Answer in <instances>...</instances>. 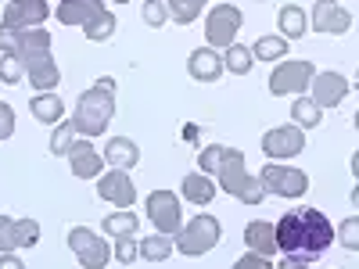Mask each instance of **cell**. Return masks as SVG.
<instances>
[{"label": "cell", "mask_w": 359, "mask_h": 269, "mask_svg": "<svg viewBox=\"0 0 359 269\" xmlns=\"http://www.w3.org/2000/svg\"><path fill=\"white\" fill-rule=\"evenodd\" d=\"M187 72H191V79H198V83H216V79L223 76V57H219L216 50L201 47V50L191 54Z\"/></svg>", "instance_id": "d6986e66"}, {"label": "cell", "mask_w": 359, "mask_h": 269, "mask_svg": "<svg viewBox=\"0 0 359 269\" xmlns=\"http://www.w3.org/2000/svg\"><path fill=\"white\" fill-rule=\"evenodd\" d=\"M309 86H313V101H316L320 108H334V104H341L345 94H348V79H345L341 72H316Z\"/></svg>", "instance_id": "2e32d148"}, {"label": "cell", "mask_w": 359, "mask_h": 269, "mask_svg": "<svg viewBox=\"0 0 359 269\" xmlns=\"http://www.w3.org/2000/svg\"><path fill=\"white\" fill-rule=\"evenodd\" d=\"M69 165H72V176H76V179H94V176H101V169H104V155H97L94 144L83 137V140H76V144L69 147Z\"/></svg>", "instance_id": "e0dca14e"}, {"label": "cell", "mask_w": 359, "mask_h": 269, "mask_svg": "<svg viewBox=\"0 0 359 269\" xmlns=\"http://www.w3.org/2000/svg\"><path fill=\"white\" fill-rule=\"evenodd\" d=\"M97 194L118 208H130L137 201V187H133V179L126 176V169H108L97 176Z\"/></svg>", "instance_id": "9a60e30c"}, {"label": "cell", "mask_w": 359, "mask_h": 269, "mask_svg": "<svg viewBox=\"0 0 359 269\" xmlns=\"http://www.w3.org/2000/svg\"><path fill=\"white\" fill-rule=\"evenodd\" d=\"M291 118H294V126H302V130H313V126H320V118H323V108H320V104H316L313 97H294Z\"/></svg>", "instance_id": "484cf974"}, {"label": "cell", "mask_w": 359, "mask_h": 269, "mask_svg": "<svg viewBox=\"0 0 359 269\" xmlns=\"http://www.w3.org/2000/svg\"><path fill=\"white\" fill-rule=\"evenodd\" d=\"M22 76H25V69H22V62H18V57L15 54H4V57H0V83H22Z\"/></svg>", "instance_id": "836d02e7"}, {"label": "cell", "mask_w": 359, "mask_h": 269, "mask_svg": "<svg viewBox=\"0 0 359 269\" xmlns=\"http://www.w3.org/2000/svg\"><path fill=\"white\" fill-rule=\"evenodd\" d=\"M252 65H255V54H252V47H245V43H230V47L223 50V69H230L233 76H245V72H252Z\"/></svg>", "instance_id": "d4e9b609"}, {"label": "cell", "mask_w": 359, "mask_h": 269, "mask_svg": "<svg viewBox=\"0 0 359 269\" xmlns=\"http://www.w3.org/2000/svg\"><path fill=\"white\" fill-rule=\"evenodd\" d=\"M147 219L155 223L158 233L165 237H176L180 233V223H184V216H180V198L172 191H155V194H147Z\"/></svg>", "instance_id": "30bf717a"}, {"label": "cell", "mask_w": 359, "mask_h": 269, "mask_svg": "<svg viewBox=\"0 0 359 269\" xmlns=\"http://www.w3.org/2000/svg\"><path fill=\"white\" fill-rule=\"evenodd\" d=\"M280 269H309V262H298V258H284Z\"/></svg>", "instance_id": "ab89813d"}, {"label": "cell", "mask_w": 359, "mask_h": 269, "mask_svg": "<svg viewBox=\"0 0 359 269\" xmlns=\"http://www.w3.org/2000/svg\"><path fill=\"white\" fill-rule=\"evenodd\" d=\"M208 4V0H169V15H172V22H180V25H187V22H194L198 15H201V8Z\"/></svg>", "instance_id": "4dcf8cb0"}, {"label": "cell", "mask_w": 359, "mask_h": 269, "mask_svg": "<svg viewBox=\"0 0 359 269\" xmlns=\"http://www.w3.org/2000/svg\"><path fill=\"white\" fill-rule=\"evenodd\" d=\"M277 22H280L284 40H302V36H306V29H309V15L298 8V4H284L280 15H277Z\"/></svg>", "instance_id": "7402d4cb"}, {"label": "cell", "mask_w": 359, "mask_h": 269, "mask_svg": "<svg viewBox=\"0 0 359 269\" xmlns=\"http://www.w3.org/2000/svg\"><path fill=\"white\" fill-rule=\"evenodd\" d=\"M334 241H341V248H348V251H359V216H348L334 230Z\"/></svg>", "instance_id": "d6a6232c"}, {"label": "cell", "mask_w": 359, "mask_h": 269, "mask_svg": "<svg viewBox=\"0 0 359 269\" xmlns=\"http://www.w3.org/2000/svg\"><path fill=\"white\" fill-rule=\"evenodd\" d=\"M40 241V223L36 219H8L0 216V251H18Z\"/></svg>", "instance_id": "5bb4252c"}, {"label": "cell", "mask_w": 359, "mask_h": 269, "mask_svg": "<svg viewBox=\"0 0 359 269\" xmlns=\"http://www.w3.org/2000/svg\"><path fill=\"white\" fill-rule=\"evenodd\" d=\"M172 255V237H165V233H155V237H144L140 241V258H147V262H165Z\"/></svg>", "instance_id": "4316f807"}, {"label": "cell", "mask_w": 359, "mask_h": 269, "mask_svg": "<svg viewBox=\"0 0 359 269\" xmlns=\"http://www.w3.org/2000/svg\"><path fill=\"white\" fill-rule=\"evenodd\" d=\"M352 15L338 4V0H316V8H313V18L309 25L316 29V33H331V36H341L352 29Z\"/></svg>", "instance_id": "4fadbf2b"}, {"label": "cell", "mask_w": 359, "mask_h": 269, "mask_svg": "<svg viewBox=\"0 0 359 269\" xmlns=\"http://www.w3.org/2000/svg\"><path fill=\"white\" fill-rule=\"evenodd\" d=\"M140 162V147L130 140V137H111L108 147H104V165L111 169H133Z\"/></svg>", "instance_id": "ffe728a7"}, {"label": "cell", "mask_w": 359, "mask_h": 269, "mask_svg": "<svg viewBox=\"0 0 359 269\" xmlns=\"http://www.w3.org/2000/svg\"><path fill=\"white\" fill-rule=\"evenodd\" d=\"M104 11V0H62L57 18L65 25H86L90 18H97Z\"/></svg>", "instance_id": "44dd1931"}, {"label": "cell", "mask_w": 359, "mask_h": 269, "mask_svg": "<svg viewBox=\"0 0 359 269\" xmlns=\"http://www.w3.org/2000/svg\"><path fill=\"white\" fill-rule=\"evenodd\" d=\"M233 269H273V265H269V258H266V255L248 251V255H241V258L233 262Z\"/></svg>", "instance_id": "8d00e7d4"}, {"label": "cell", "mask_w": 359, "mask_h": 269, "mask_svg": "<svg viewBox=\"0 0 359 269\" xmlns=\"http://www.w3.org/2000/svg\"><path fill=\"white\" fill-rule=\"evenodd\" d=\"M29 111H33L36 123H62L65 115V104L57 94H33V101H29Z\"/></svg>", "instance_id": "603a6c76"}, {"label": "cell", "mask_w": 359, "mask_h": 269, "mask_svg": "<svg viewBox=\"0 0 359 269\" xmlns=\"http://www.w3.org/2000/svg\"><path fill=\"white\" fill-rule=\"evenodd\" d=\"M111 115H115V79L104 76L90 90H83V97L76 101L72 126L79 137H101L111 123Z\"/></svg>", "instance_id": "3957f363"}, {"label": "cell", "mask_w": 359, "mask_h": 269, "mask_svg": "<svg viewBox=\"0 0 359 269\" xmlns=\"http://www.w3.org/2000/svg\"><path fill=\"white\" fill-rule=\"evenodd\" d=\"M355 130H359V111H355Z\"/></svg>", "instance_id": "7bdbcfd3"}, {"label": "cell", "mask_w": 359, "mask_h": 269, "mask_svg": "<svg viewBox=\"0 0 359 269\" xmlns=\"http://www.w3.org/2000/svg\"><path fill=\"white\" fill-rule=\"evenodd\" d=\"M316 69L313 62H284L273 69V76H269V94L273 97H287V94H302V90L313 83Z\"/></svg>", "instance_id": "9c48e42d"}, {"label": "cell", "mask_w": 359, "mask_h": 269, "mask_svg": "<svg viewBox=\"0 0 359 269\" xmlns=\"http://www.w3.org/2000/svg\"><path fill=\"white\" fill-rule=\"evenodd\" d=\"M165 18H169V8L162 4V0H144V22L147 25L158 29V25H165Z\"/></svg>", "instance_id": "d590c367"}, {"label": "cell", "mask_w": 359, "mask_h": 269, "mask_svg": "<svg viewBox=\"0 0 359 269\" xmlns=\"http://www.w3.org/2000/svg\"><path fill=\"white\" fill-rule=\"evenodd\" d=\"M83 33H86V40H94V43L108 40V36L115 33V15H111V11H101L97 18H90V22L83 25Z\"/></svg>", "instance_id": "f546056e"}, {"label": "cell", "mask_w": 359, "mask_h": 269, "mask_svg": "<svg viewBox=\"0 0 359 269\" xmlns=\"http://www.w3.org/2000/svg\"><path fill=\"white\" fill-rule=\"evenodd\" d=\"M180 191H184V198L194 201V205H208V201L216 198V184H212V179H208L205 172H191V176H184Z\"/></svg>", "instance_id": "cb8c5ba5"}, {"label": "cell", "mask_w": 359, "mask_h": 269, "mask_svg": "<svg viewBox=\"0 0 359 269\" xmlns=\"http://www.w3.org/2000/svg\"><path fill=\"white\" fill-rule=\"evenodd\" d=\"M262 191L273 198H302L309 191V176L294 165H262Z\"/></svg>", "instance_id": "8992f818"}, {"label": "cell", "mask_w": 359, "mask_h": 269, "mask_svg": "<svg viewBox=\"0 0 359 269\" xmlns=\"http://www.w3.org/2000/svg\"><path fill=\"white\" fill-rule=\"evenodd\" d=\"M104 233H111L115 241H118V237H133V233H137V216L130 212V208H123V212H111V216L104 219Z\"/></svg>", "instance_id": "83f0119b"}, {"label": "cell", "mask_w": 359, "mask_h": 269, "mask_svg": "<svg viewBox=\"0 0 359 269\" xmlns=\"http://www.w3.org/2000/svg\"><path fill=\"white\" fill-rule=\"evenodd\" d=\"M334 244V223L327 219L320 208H291V212L280 216L277 223V248L287 258L298 262H316L327 248Z\"/></svg>", "instance_id": "6da1fadb"}, {"label": "cell", "mask_w": 359, "mask_h": 269, "mask_svg": "<svg viewBox=\"0 0 359 269\" xmlns=\"http://www.w3.org/2000/svg\"><path fill=\"white\" fill-rule=\"evenodd\" d=\"M79 140V133H76V126H72V118L69 123H57V130L50 133V151L54 155H69V147Z\"/></svg>", "instance_id": "1f68e13d"}, {"label": "cell", "mask_w": 359, "mask_h": 269, "mask_svg": "<svg viewBox=\"0 0 359 269\" xmlns=\"http://www.w3.org/2000/svg\"><path fill=\"white\" fill-rule=\"evenodd\" d=\"M111 258H118L123 265H130V262H137V258H140V244L133 241V237H118V244H115Z\"/></svg>", "instance_id": "e575fe53"}, {"label": "cell", "mask_w": 359, "mask_h": 269, "mask_svg": "<svg viewBox=\"0 0 359 269\" xmlns=\"http://www.w3.org/2000/svg\"><path fill=\"white\" fill-rule=\"evenodd\" d=\"M219 237H223V226H219L216 216H194L191 223L180 226V233H176V248H180V255L198 258V255H205L208 248H216V244H219Z\"/></svg>", "instance_id": "5b68a950"}, {"label": "cell", "mask_w": 359, "mask_h": 269, "mask_svg": "<svg viewBox=\"0 0 359 269\" xmlns=\"http://www.w3.org/2000/svg\"><path fill=\"white\" fill-rule=\"evenodd\" d=\"M352 176H355V184H359V151H352Z\"/></svg>", "instance_id": "60d3db41"}, {"label": "cell", "mask_w": 359, "mask_h": 269, "mask_svg": "<svg viewBox=\"0 0 359 269\" xmlns=\"http://www.w3.org/2000/svg\"><path fill=\"white\" fill-rule=\"evenodd\" d=\"M47 15H50L47 0H11L4 8V22L0 25L22 33V29H40V22H47Z\"/></svg>", "instance_id": "7c38bea8"}, {"label": "cell", "mask_w": 359, "mask_h": 269, "mask_svg": "<svg viewBox=\"0 0 359 269\" xmlns=\"http://www.w3.org/2000/svg\"><path fill=\"white\" fill-rule=\"evenodd\" d=\"M245 244L255 251V255H273V251H280L277 248V226L273 223H266V219H252L248 226H245Z\"/></svg>", "instance_id": "ac0fdd59"}, {"label": "cell", "mask_w": 359, "mask_h": 269, "mask_svg": "<svg viewBox=\"0 0 359 269\" xmlns=\"http://www.w3.org/2000/svg\"><path fill=\"white\" fill-rule=\"evenodd\" d=\"M0 269H25V265H22V258L15 251H4L0 255Z\"/></svg>", "instance_id": "f35d334b"}, {"label": "cell", "mask_w": 359, "mask_h": 269, "mask_svg": "<svg viewBox=\"0 0 359 269\" xmlns=\"http://www.w3.org/2000/svg\"><path fill=\"white\" fill-rule=\"evenodd\" d=\"M216 176H219V187H223L226 194H233L237 201H245V205H259V201L266 198L262 179H255V176L245 172V155L237 151V147H226V158H223V165L216 169Z\"/></svg>", "instance_id": "277c9868"}, {"label": "cell", "mask_w": 359, "mask_h": 269, "mask_svg": "<svg viewBox=\"0 0 359 269\" xmlns=\"http://www.w3.org/2000/svg\"><path fill=\"white\" fill-rule=\"evenodd\" d=\"M352 205L359 208V184H355V191H352Z\"/></svg>", "instance_id": "b9f144b4"}, {"label": "cell", "mask_w": 359, "mask_h": 269, "mask_svg": "<svg viewBox=\"0 0 359 269\" xmlns=\"http://www.w3.org/2000/svg\"><path fill=\"white\" fill-rule=\"evenodd\" d=\"M115 4H126V0H115Z\"/></svg>", "instance_id": "ee69618b"}, {"label": "cell", "mask_w": 359, "mask_h": 269, "mask_svg": "<svg viewBox=\"0 0 359 269\" xmlns=\"http://www.w3.org/2000/svg\"><path fill=\"white\" fill-rule=\"evenodd\" d=\"M0 50L4 54H15L22 69H25V79L33 83V94H54V86L62 83V72H57L54 57H50V33L40 25V29H15L0 25Z\"/></svg>", "instance_id": "7a4b0ae2"}, {"label": "cell", "mask_w": 359, "mask_h": 269, "mask_svg": "<svg viewBox=\"0 0 359 269\" xmlns=\"http://www.w3.org/2000/svg\"><path fill=\"white\" fill-rule=\"evenodd\" d=\"M245 25V15L237 11L233 4H216L212 11H208V22H205V40L208 47H230L237 43V29Z\"/></svg>", "instance_id": "52a82bcc"}, {"label": "cell", "mask_w": 359, "mask_h": 269, "mask_svg": "<svg viewBox=\"0 0 359 269\" xmlns=\"http://www.w3.org/2000/svg\"><path fill=\"white\" fill-rule=\"evenodd\" d=\"M306 147V133H302V126H277V130H269L266 137H262V151H266V158H273V162H280V158H294L298 151Z\"/></svg>", "instance_id": "8fae6325"}, {"label": "cell", "mask_w": 359, "mask_h": 269, "mask_svg": "<svg viewBox=\"0 0 359 269\" xmlns=\"http://www.w3.org/2000/svg\"><path fill=\"white\" fill-rule=\"evenodd\" d=\"M69 248L76 251L83 269H104L111 262V248L104 244V237H97L94 230H86V226H72L69 230Z\"/></svg>", "instance_id": "ba28073f"}, {"label": "cell", "mask_w": 359, "mask_h": 269, "mask_svg": "<svg viewBox=\"0 0 359 269\" xmlns=\"http://www.w3.org/2000/svg\"><path fill=\"white\" fill-rule=\"evenodd\" d=\"M11 133H15V111H11V104L0 101V140H8Z\"/></svg>", "instance_id": "74e56055"}, {"label": "cell", "mask_w": 359, "mask_h": 269, "mask_svg": "<svg viewBox=\"0 0 359 269\" xmlns=\"http://www.w3.org/2000/svg\"><path fill=\"white\" fill-rule=\"evenodd\" d=\"M284 50H287L284 36H259L255 47H252V54L259 57V62H277V57H284Z\"/></svg>", "instance_id": "f1b7e54d"}]
</instances>
